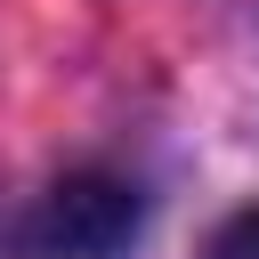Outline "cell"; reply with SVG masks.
<instances>
[{
  "label": "cell",
  "mask_w": 259,
  "mask_h": 259,
  "mask_svg": "<svg viewBox=\"0 0 259 259\" xmlns=\"http://www.w3.org/2000/svg\"><path fill=\"white\" fill-rule=\"evenodd\" d=\"M210 259H259V202H251V210H235V219L210 235Z\"/></svg>",
  "instance_id": "2"
},
{
  "label": "cell",
  "mask_w": 259,
  "mask_h": 259,
  "mask_svg": "<svg viewBox=\"0 0 259 259\" xmlns=\"http://www.w3.org/2000/svg\"><path fill=\"white\" fill-rule=\"evenodd\" d=\"M138 219H146L138 186H121L105 170H73L16 219V251L24 259H113L138 235Z\"/></svg>",
  "instance_id": "1"
}]
</instances>
